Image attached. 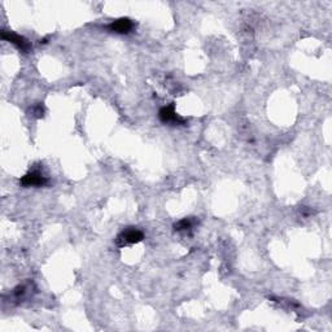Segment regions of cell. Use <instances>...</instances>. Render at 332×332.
<instances>
[{
    "label": "cell",
    "mask_w": 332,
    "mask_h": 332,
    "mask_svg": "<svg viewBox=\"0 0 332 332\" xmlns=\"http://www.w3.org/2000/svg\"><path fill=\"white\" fill-rule=\"evenodd\" d=\"M144 238L143 232L139 231L138 229H134V227H129V229L123 230V231L117 236V244L120 246L127 245V244H135L142 241Z\"/></svg>",
    "instance_id": "6da1fadb"
},
{
    "label": "cell",
    "mask_w": 332,
    "mask_h": 332,
    "mask_svg": "<svg viewBox=\"0 0 332 332\" xmlns=\"http://www.w3.org/2000/svg\"><path fill=\"white\" fill-rule=\"evenodd\" d=\"M47 182H48V179H47L43 174H40L39 172L28 173V174L21 179V184L26 187L30 186L42 187L44 186V184H47Z\"/></svg>",
    "instance_id": "7a4b0ae2"
},
{
    "label": "cell",
    "mask_w": 332,
    "mask_h": 332,
    "mask_svg": "<svg viewBox=\"0 0 332 332\" xmlns=\"http://www.w3.org/2000/svg\"><path fill=\"white\" fill-rule=\"evenodd\" d=\"M174 227L177 231H187L192 227V221L189 218H184L182 221H179L178 223H175Z\"/></svg>",
    "instance_id": "8992f818"
},
{
    "label": "cell",
    "mask_w": 332,
    "mask_h": 332,
    "mask_svg": "<svg viewBox=\"0 0 332 332\" xmlns=\"http://www.w3.org/2000/svg\"><path fill=\"white\" fill-rule=\"evenodd\" d=\"M1 38L5 40H9L11 43H13L16 47H17L18 50L24 51V52H26V51L30 48V44L26 42L25 38H22V36L17 35V34H12V32L3 31L1 32Z\"/></svg>",
    "instance_id": "5b68a950"
},
{
    "label": "cell",
    "mask_w": 332,
    "mask_h": 332,
    "mask_svg": "<svg viewBox=\"0 0 332 332\" xmlns=\"http://www.w3.org/2000/svg\"><path fill=\"white\" fill-rule=\"evenodd\" d=\"M158 117L164 123H184V120L179 117L177 113H175L174 105H168V107H164L158 113Z\"/></svg>",
    "instance_id": "3957f363"
},
{
    "label": "cell",
    "mask_w": 332,
    "mask_h": 332,
    "mask_svg": "<svg viewBox=\"0 0 332 332\" xmlns=\"http://www.w3.org/2000/svg\"><path fill=\"white\" fill-rule=\"evenodd\" d=\"M108 29L113 32H117V34H127L132 29V22L129 18H118L109 24Z\"/></svg>",
    "instance_id": "277c9868"
}]
</instances>
